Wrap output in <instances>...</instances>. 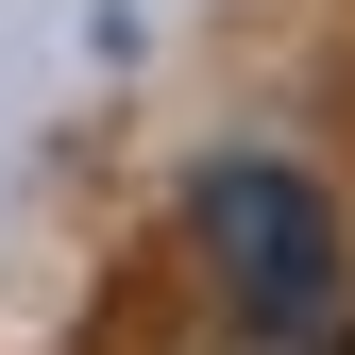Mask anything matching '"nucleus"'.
I'll list each match as a JSON object with an SVG mask.
<instances>
[{
	"label": "nucleus",
	"mask_w": 355,
	"mask_h": 355,
	"mask_svg": "<svg viewBox=\"0 0 355 355\" xmlns=\"http://www.w3.org/2000/svg\"><path fill=\"white\" fill-rule=\"evenodd\" d=\"M203 254H220V288H237V322H271V338H304L338 304V203L304 187V169H220L203 187Z\"/></svg>",
	"instance_id": "obj_1"
},
{
	"label": "nucleus",
	"mask_w": 355,
	"mask_h": 355,
	"mask_svg": "<svg viewBox=\"0 0 355 355\" xmlns=\"http://www.w3.org/2000/svg\"><path fill=\"white\" fill-rule=\"evenodd\" d=\"M338 355H355V338H338Z\"/></svg>",
	"instance_id": "obj_2"
}]
</instances>
